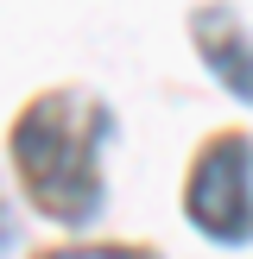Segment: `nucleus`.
I'll use <instances>...</instances> for the list:
<instances>
[{"instance_id": "nucleus-1", "label": "nucleus", "mask_w": 253, "mask_h": 259, "mask_svg": "<svg viewBox=\"0 0 253 259\" xmlns=\"http://www.w3.org/2000/svg\"><path fill=\"white\" fill-rule=\"evenodd\" d=\"M108 139L114 114L89 89H45L13 120V177L19 196L57 228H89L108 209Z\"/></svg>"}, {"instance_id": "nucleus-2", "label": "nucleus", "mask_w": 253, "mask_h": 259, "mask_svg": "<svg viewBox=\"0 0 253 259\" xmlns=\"http://www.w3.org/2000/svg\"><path fill=\"white\" fill-rule=\"evenodd\" d=\"M184 215L215 247L253 240V133H215L190 158L184 177Z\"/></svg>"}, {"instance_id": "nucleus-3", "label": "nucleus", "mask_w": 253, "mask_h": 259, "mask_svg": "<svg viewBox=\"0 0 253 259\" xmlns=\"http://www.w3.org/2000/svg\"><path fill=\"white\" fill-rule=\"evenodd\" d=\"M190 45H196L202 70H209L234 101L253 108V32L240 25V13L222 7V0H202V7L190 13Z\"/></svg>"}, {"instance_id": "nucleus-4", "label": "nucleus", "mask_w": 253, "mask_h": 259, "mask_svg": "<svg viewBox=\"0 0 253 259\" xmlns=\"http://www.w3.org/2000/svg\"><path fill=\"white\" fill-rule=\"evenodd\" d=\"M45 259H152L146 247H57Z\"/></svg>"}, {"instance_id": "nucleus-5", "label": "nucleus", "mask_w": 253, "mask_h": 259, "mask_svg": "<svg viewBox=\"0 0 253 259\" xmlns=\"http://www.w3.org/2000/svg\"><path fill=\"white\" fill-rule=\"evenodd\" d=\"M13 234H19V215H13V202L0 196V253H13Z\"/></svg>"}]
</instances>
